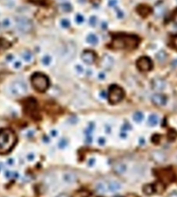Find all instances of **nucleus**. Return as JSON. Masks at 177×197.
<instances>
[{"mask_svg":"<svg viewBox=\"0 0 177 197\" xmlns=\"http://www.w3.org/2000/svg\"><path fill=\"white\" fill-rule=\"evenodd\" d=\"M139 38L134 35L120 34L113 38L111 46L115 49H134L139 45Z\"/></svg>","mask_w":177,"mask_h":197,"instance_id":"f257e3e1","label":"nucleus"},{"mask_svg":"<svg viewBox=\"0 0 177 197\" xmlns=\"http://www.w3.org/2000/svg\"><path fill=\"white\" fill-rule=\"evenodd\" d=\"M17 142L15 132L10 129H2L0 130V154L9 152L16 146Z\"/></svg>","mask_w":177,"mask_h":197,"instance_id":"f03ea898","label":"nucleus"},{"mask_svg":"<svg viewBox=\"0 0 177 197\" xmlns=\"http://www.w3.org/2000/svg\"><path fill=\"white\" fill-rule=\"evenodd\" d=\"M31 83L34 89L40 93L45 92L50 85L49 79L47 75L40 73H34L31 77Z\"/></svg>","mask_w":177,"mask_h":197,"instance_id":"7ed1b4c3","label":"nucleus"},{"mask_svg":"<svg viewBox=\"0 0 177 197\" xmlns=\"http://www.w3.org/2000/svg\"><path fill=\"white\" fill-rule=\"evenodd\" d=\"M124 97V91L117 85H112L109 87L107 93V99L110 104L115 105L123 100Z\"/></svg>","mask_w":177,"mask_h":197,"instance_id":"20e7f679","label":"nucleus"},{"mask_svg":"<svg viewBox=\"0 0 177 197\" xmlns=\"http://www.w3.org/2000/svg\"><path fill=\"white\" fill-rule=\"evenodd\" d=\"M9 91L14 96H23L28 93V86L22 80L14 81L10 85Z\"/></svg>","mask_w":177,"mask_h":197,"instance_id":"39448f33","label":"nucleus"},{"mask_svg":"<svg viewBox=\"0 0 177 197\" xmlns=\"http://www.w3.org/2000/svg\"><path fill=\"white\" fill-rule=\"evenodd\" d=\"M16 26L17 29L22 32H28L33 27L32 21L24 16H19L16 19Z\"/></svg>","mask_w":177,"mask_h":197,"instance_id":"423d86ee","label":"nucleus"},{"mask_svg":"<svg viewBox=\"0 0 177 197\" xmlns=\"http://www.w3.org/2000/svg\"><path fill=\"white\" fill-rule=\"evenodd\" d=\"M136 66L141 72H148L153 68L152 60L147 56H142L136 61Z\"/></svg>","mask_w":177,"mask_h":197,"instance_id":"0eeeda50","label":"nucleus"},{"mask_svg":"<svg viewBox=\"0 0 177 197\" xmlns=\"http://www.w3.org/2000/svg\"><path fill=\"white\" fill-rule=\"evenodd\" d=\"M158 177L161 179L162 183H171L174 180V174L171 170L165 169V170H160L157 173Z\"/></svg>","mask_w":177,"mask_h":197,"instance_id":"6e6552de","label":"nucleus"},{"mask_svg":"<svg viewBox=\"0 0 177 197\" xmlns=\"http://www.w3.org/2000/svg\"><path fill=\"white\" fill-rule=\"evenodd\" d=\"M152 103L157 106H164L167 103V97L161 93H155L151 96Z\"/></svg>","mask_w":177,"mask_h":197,"instance_id":"1a4fd4ad","label":"nucleus"},{"mask_svg":"<svg viewBox=\"0 0 177 197\" xmlns=\"http://www.w3.org/2000/svg\"><path fill=\"white\" fill-rule=\"evenodd\" d=\"M81 59L87 65H91L96 59V54L92 50H85L81 55Z\"/></svg>","mask_w":177,"mask_h":197,"instance_id":"9d476101","label":"nucleus"},{"mask_svg":"<svg viewBox=\"0 0 177 197\" xmlns=\"http://www.w3.org/2000/svg\"><path fill=\"white\" fill-rule=\"evenodd\" d=\"M151 87L152 89L155 91H163L166 87V83L164 79L161 78H155L151 81Z\"/></svg>","mask_w":177,"mask_h":197,"instance_id":"9b49d317","label":"nucleus"},{"mask_svg":"<svg viewBox=\"0 0 177 197\" xmlns=\"http://www.w3.org/2000/svg\"><path fill=\"white\" fill-rule=\"evenodd\" d=\"M151 156V159L154 160L155 162L158 164H161L165 162L166 159H167V156L162 151H159V150H155V151H153L150 154Z\"/></svg>","mask_w":177,"mask_h":197,"instance_id":"f8f14e48","label":"nucleus"},{"mask_svg":"<svg viewBox=\"0 0 177 197\" xmlns=\"http://www.w3.org/2000/svg\"><path fill=\"white\" fill-rule=\"evenodd\" d=\"M114 63V60L110 55H104L102 57L101 62H100V65L102 66L104 69H110L113 67Z\"/></svg>","mask_w":177,"mask_h":197,"instance_id":"ddd939ff","label":"nucleus"},{"mask_svg":"<svg viewBox=\"0 0 177 197\" xmlns=\"http://www.w3.org/2000/svg\"><path fill=\"white\" fill-rule=\"evenodd\" d=\"M62 179L65 183L73 184L77 181V176L75 173H73L71 172H66L62 175Z\"/></svg>","mask_w":177,"mask_h":197,"instance_id":"4468645a","label":"nucleus"},{"mask_svg":"<svg viewBox=\"0 0 177 197\" xmlns=\"http://www.w3.org/2000/svg\"><path fill=\"white\" fill-rule=\"evenodd\" d=\"M151 8L146 5H140L137 7V12L143 17H146L150 13H151Z\"/></svg>","mask_w":177,"mask_h":197,"instance_id":"2eb2a0df","label":"nucleus"},{"mask_svg":"<svg viewBox=\"0 0 177 197\" xmlns=\"http://www.w3.org/2000/svg\"><path fill=\"white\" fill-rule=\"evenodd\" d=\"M113 170L117 174L122 175L127 171V166L123 162H116L113 166Z\"/></svg>","mask_w":177,"mask_h":197,"instance_id":"dca6fc26","label":"nucleus"},{"mask_svg":"<svg viewBox=\"0 0 177 197\" xmlns=\"http://www.w3.org/2000/svg\"><path fill=\"white\" fill-rule=\"evenodd\" d=\"M120 189H121V185L117 181L110 182L107 184V190H109L110 192H112V193L117 192Z\"/></svg>","mask_w":177,"mask_h":197,"instance_id":"f3484780","label":"nucleus"},{"mask_svg":"<svg viewBox=\"0 0 177 197\" xmlns=\"http://www.w3.org/2000/svg\"><path fill=\"white\" fill-rule=\"evenodd\" d=\"M143 192L147 196L153 195V194L155 193L154 185L153 184H146V185H145L143 187Z\"/></svg>","mask_w":177,"mask_h":197,"instance_id":"a211bd4d","label":"nucleus"},{"mask_svg":"<svg viewBox=\"0 0 177 197\" xmlns=\"http://www.w3.org/2000/svg\"><path fill=\"white\" fill-rule=\"evenodd\" d=\"M158 122H159V117H158L157 115L152 114L149 116V119H148V123H149L150 126H155L158 124Z\"/></svg>","mask_w":177,"mask_h":197,"instance_id":"6ab92c4d","label":"nucleus"},{"mask_svg":"<svg viewBox=\"0 0 177 197\" xmlns=\"http://www.w3.org/2000/svg\"><path fill=\"white\" fill-rule=\"evenodd\" d=\"M156 58L157 59L159 63H164V62L166 60V58H167V54L166 53V52L163 50H161V51L158 52L157 54L156 55Z\"/></svg>","mask_w":177,"mask_h":197,"instance_id":"aec40b11","label":"nucleus"},{"mask_svg":"<svg viewBox=\"0 0 177 197\" xmlns=\"http://www.w3.org/2000/svg\"><path fill=\"white\" fill-rule=\"evenodd\" d=\"M96 190L99 193H105L107 191V185L104 183H99L96 185Z\"/></svg>","mask_w":177,"mask_h":197,"instance_id":"412c9836","label":"nucleus"},{"mask_svg":"<svg viewBox=\"0 0 177 197\" xmlns=\"http://www.w3.org/2000/svg\"><path fill=\"white\" fill-rule=\"evenodd\" d=\"M87 42L91 45H97L98 43V38L95 34H89L87 37Z\"/></svg>","mask_w":177,"mask_h":197,"instance_id":"4be33fe9","label":"nucleus"},{"mask_svg":"<svg viewBox=\"0 0 177 197\" xmlns=\"http://www.w3.org/2000/svg\"><path fill=\"white\" fill-rule=\"evenodd\" d=\"M154 189H155V193H162L165 190V185H164L163 183H162L161 181L157 182V183L154 184Z\"/></svg>","mask_w":177,"mask_h":197,"instance_id":"5701e85b","label":"nucleus"},{"mask_svg":"<svg viewBox=\"0 0 177 197\" xmlns=\"http://www.w3.org/2000/svg\"><path fill=\"white\" fill-rule=\"evenodd\" d=\"M134 120L136 122H141L142 121L144 120V115L143 112H136L134 114V116H133Z\"/></svg>","mask_w":177,"mask_h":197,"instance_id":"b1692460","label":"nucleus"},{"mask_svg":"<svg viewBox=\"0 0 177 197\" xmlns=\"http://www.w3.org/2000/svg\"><path fill=\"white\" fill-rule=\"evenodd\" d=\"M22 59L27 63H30L32 60V54L28 51L24 52L22 53Z\"/></svg>","mask_w":177,"mask_h":197,"instance_id":"393cba45","label":"nucleus"},{"mask_svg":"<svg viewBox=\"0 0 177 197\" xmlns=\"http://www.w3.org/2000/svg\"><path fill=\"white\" fill-rule=\"evenodd\" d=\"M51 60H52V59H51V57L49 55H44L42 59H41V63H42L44 65L47 66V65H49L51 64Z\"/></svg>","mask_w":177,"mask_h":197,"instance_id":"a878e982","label":"nucleus"},{"mask_svg":"<svg viewBox=\"0 0 177 197\" xmlns=\"http://www.w3.org/2000/svg\"><path fill=\"white\" fill-rule=\"evenodd\" d=\"M61 9L64 12H68L71 11L72 6H71V5L70 4V3H68V2H65V3H62V4L61 5Z\"/></svg>","mask_w":177,"mask_h":197,"instance_id":"bb28decb","label":"nucleus"},{"mask_svg":"<svg viewBox=\"0 0 177 197\" xmlns=\"http://www.w3.org/2000/svg\"><path fill=\"white\" fill-rule=\"evenodd\" d=\"M68 140L66 139L63 138L60 139V141L58 142L59 149H61V150L65 149V148L68 146Z\"/></svg>","mask_w":177,"mask_h":197,"instance_id":"cd10ccee","label":"nucleus"},{"mask_svg":"<svg viewBox=\"0 0 177 197\" xmlns=\"http://www.w3.org/2000/svg\"><path fill=\"white\" fill-rule=\"evenodd\" d=\"M10 46L9 42L4 40H0V49H6Z\"/></svg>","mask_w":177,"mask_h":197,"instance_id":"c85d7f7f","label":"nucleus"},{"mask_svg":"<svg viewBox=\"0 0 177 197\" xmlns=\"http://www.w3.org/2000/svg\"><path fill=\"white\" fill-rule=\"evenodd\" d=\"M2 25L3 27L7 29V28H9L10 26H11V25H12V22H11V20H10L9 19L6 18L5 19H3V21H2Z\"/></svg>","mask_w":177,"mask_h":197,"instance_id":"c756f323","label":"nucleus"},{"mask_svg":"<svg viewBox=\"0 0 177 197\" xmlns=\"http://www.w3.org/2000/svg\"><path fill=\"white\" fill-rule=\"evenodd\" d=\"M61 25L62 27L66 29V28H68L69 26H70L71 23H70V21H69L68 19H63L61 20Z\"/></svg>","mask_w":177,"mask_h":197,"instance_id":"7c9ffc66","label":"nucleus"},{"mask_svg":"<svg viewBox=\"0 0 177 197\" xmlns=\"http://www.w3.org/2000/svg\"><path fill=\"white\" fill-rule=\"evenodd\" d=\"M75 20H76V22H77V24H81L85 21V18H84V16H83L82 15H81V14H77V16H76Z\"/></svg>","mask_w":177,"mask_h":197,"instance_id":"2f4dec72","label":"nucleus"},{"mask_svg":"<svg viewBox=\"0 0 177 197\" xmlns=\"http://www.w3.org/2000/svg\"><path fill=\"white\" fill-rule=\"evenodd\" d=\"M97 22V19L96 16H91L90 19H89V23L93 27L96 26Z\"/></svg>","mask_w":177,"mask_h":197,"instance_id":"473e14b6","label":"nucleus"},{"mask_svg":"<svg viewBox=\"0 0 177 197\" xmlns=\"http://www.w3.org/2000/svg\"><path fill=\"white\" fill-rule=\"evenodd\" d=\"M75 70H76L77 73H79V74H81V73H84V68H83L81 65H75Z\"/></svg>","mask_w":177,"mask_h":197,"instance_id":"72a5a7b5","label":"nucleus"},{"mask_svg":"<svg viewBox=\"0 0 177 197\" xmlns=\"http://www.w3.org/2000/svg\"><path fill=\"white\" fill-rule=\"evenodd\" d=\"M22 62H21V61H16L15 63H13L14 68H15V69H20V68L22 67Z\"/></svg>","mask_w":177,"mask_h":197,"instance_id":"f704fd0d","label":"nucleus"},{"mask_svg":"<svg viewBox=\"0 0 177 197\" xmlns=\"http://www.w3.org/2000/svg\"><path fill=\"white\" fill-rule=\"evenodd\" d=\"M32 2L38 5H44L45 4L46 0H31Z\"/></svg>","mask_w":177,"mask_h":197,"instance_id":"c9c22d12","label":"nucleus"},{"mask_svg":"<svg viewBox=\"0 0 177 197\" xmlns=\"http://www.w3.org/2000/svg\"><path fill=\"white\" fill-rule=\"evenodd\" d=\"M98 144L100 145V146H104L105 144V142H106V140H105V139L104 138V137H100V138L98 139Z\"/></svg>","mask_w":177,"mask_h":197,"instance_id":"e433bc0d","label":"nucleus"},{"mask_svg":"<svg viewBox=\"0 0 177 197\" xmlns=\"http://www.w3.org/2000/svg\"><path fill=\"white\" fill-rule=\"evenodd\" d=\"M27 160L30 162L33 161V160H35V155H34V153L31 152V153L28 154L27 156Z\"/></svg>","mask_w":177,"mask_h":197,"instance_id":"4c0bfd02","label":"nucleus"},{"mask_svg":"<svg viewBox=\"0 0 177 197\" xmlns=\"http://www.w3.org/2000/svg\"><path fill=\"white\" fill-rule=\"evenodd\" d=\"M117 3V0H110V1H109V6H111V7L116 6Z\"/></svg>","mask_w":177,"mask_h":197,"instance_id":"58836bf2","label":"nucleus"},{"mask_svg":"<svg viewBox=\"0 0 177 197\" xmlns=\"http://www.w3.org/2000/svg\"><path fill=\"white\" fill-rule=\"evenodd\" d=\"M50 134L52 137H56L58 136V131L56 129H52L50 132Z\"/></svg>","mask_w":177,"mask_h":197,"instance_id":"ea45409f","label":"nucleus"},{"mask_svg":"<svg viewBox=\"0 0 177 197\" xmlns=\"http://www.w3.org/2000/svg\"><path fill=\"white\" fill-rule=\"evenodd\" d=\"M105 132H106V133L110 134V132H111V127H110V126H108V125H106V126H105Z\"/></svg>","mask_w":177,"mask_h":197,"instance_id":"a19ab883","label":"nucleus"},{"mask_svg":"<svg viewBox=\"0 0 177 197\" xmlns=\"http://www.w3.org/2000/svg\"><path fill=\"white\" fill-rule=\"evenodd\" d=\"M130 125H124V126H123L122 127V130L123 131H124V132H127V130H129V129H130Z\"/></svg>","mask_w":177,"mask_h":197,"instance_id":"79ce46f5","label":"nucleus"},{"mask_svg":"<svg viewBox=\"0 0 177 197\" xmlns=\"http://www.w3.org/2000/svg\"><path fill=\"white\" fill-rule=\"evenodd\" d=\"M167 197H177V191H173L169 193Z\"/></svg>","mask_w":177,"mask_h":197,"instance_id":"37998d69","label":"nucleus"},{"mask_svg":"<svg viewBox=\"0 0 177 197\" xmlns=\"http://www.w3.org/2000/svg\"><path fill=\"white\" fill-rule=\"evenodd\" d=\"M98 78L100 80H104L105 79V74L104 73H100L98 75Z\"/></svg>","mask_w":177,"mask_h":197,"instance_id":"c03bdc74","label":"nucleus"},{"mask_svg":"<svg viewBox=\"0 0 177 197\" xmlns=\"http://www.w3.org/2000/svg\"><path fill=\"white\" fill-rule=\"evenodd\" d=\"M86 142H87V143L91 144V142H92V137H91V136H87Z\"/></svg>","mask_w":177,"mask_h":197,"instance_id":"a18cd8bd","label":"nucleus"},{"mask_svg":"<svg viewBox=\"0 0 177 197\" xmlns=\"http://www.w3.org/2000/svg\"><path fill=\"white\" fill-rule=\"evenodd\" d=\"M95 163V159H91V160H89L88 161V166H94V164Z\"/></svg>","mask_w":177,"mask_h":197,"instance_id":"49530a36","label":"nucleus"},{"mask_svg":"<svg viewBox=\"0 0 177 197\" xmlns=\"http://www.w3.org/2000/svg\"><path fill=\"white\" fill-rule=\"evenodd\" d=\"M13 59H14L13 55H8V56L6 57V59H7L9 62L12 61V60H13Z\"/></svg>","mask_w":177,"mask_h":197,"instance_id":"de8ad7c7","label":"nucleus"},{"mask_svg":"<svg viewBox=\"0 0 177 197\" xmlns=\"http://www.w3.org/2000/svg\"><path fill=\"white\" fill-rule=\"evenodd\" d=\"M100 97H101V98H105L107 97V93H106V92H104V91H102V92H101V93H100Z\"/></svg>","mask_w":177,"mask_h":197,"instance_id":"09e8293b","label":"nucleus"},{"mask_svg":"<svg viewBox=\"0 0 177 197\" xmlns=\"http://www.w3.org/2000/svg\"><path fill=\"white\" fill-rule=\"evenodd\" d=\"M123 16H124V14H123V12H121V11H120V10H118V11H117V16H118V18H122Z\"/></svg>","mask_w":177,"mask_h":197,"instance_id":"8fccbe9b","label":"nucleus"},{"mask_svg":"<svg viewBox=\"0 0 177 197\" xmlns=\"http://www.w3.org/2000/svg\"><path fill=\"white\" fill-rule=\"evenodd\" d=\"M173 45H174V47L177 49V37L173 39Z\"/></svg>","mask_w":177,"mask_h":197,"instance_id":"3c124183","label":"nucleus"},{"mask_svg":"<svg viewBox=\"0 0 177 197\" xmlns=\"http://www.w3.org/2000/svg\"><path fill=\"white\" fill-rule=\"evenodd\" d=\"M56 197H70V196H69L68 194H66V193H61V194L58 195Z\"/></svg>","mask_w":177,"mask_h":197,"instance_id":"603ef678","label":"nucleus"},{"mask_svg":"<svg viewBox=\"0 0 177 197\" xmlns=\"http://www.w3.org/2000/svg\"><path fill=\"white\" fill-rule=\"evenodd\" d=\"M120 136L121 137V138L123 139H125L127 137V133L126 132H122L120 134Z\"/></svg>","mask_w":177,"mask_h":197,"instance_id":"864d4df0","label":"nucleus"},{"mask_svg":"<svg viewBox=\"0 0 177 197\" xmlns=\"http://www.w3.org/2000/svg\"><path fill=\"white\" fill-rule=\"evenodd\" d=\"M13 162H14V160H12V159H10V160H8L9 165H13Z\"/></svg>","mask_w":177,"mask_h":197,"instance_id":"5fc2aeb1","label":"nucleus"},{"mask_svg":"<svg viewBox=\"0 0 177 197\" xmlns=\"http://www.w3.org/2000/svg\"><path fill=\"white\" fill-rule=\"evenodd\" d=\"M140 143L141 144V145H144V144H145V140H144L143 138H141L140 140Z\"/></svg>","mask_w":177,"mask_h":197,"instance_id":"6e6d98bb","label":"nucleus"},{"mask_svg":"<svg viewBox=\"0 0 177 197\" xmlns=\"http://www.w3.org/2000/svg\"><path fill=\"white\" fill-rule=\"evenodd\" d=\"M174 21L177 23V12L175 13V16H174Z\"/></svg>","mask_w":177,"mask_h":197,"instance_id":"4d7b16f0","label":"nucleus"},{"mask_svg":"<svg viewBox=\"0 0 177 197\" xmlns=\"http://www.w3.org/2000/svg\"><path fill=\"white\" fill-rule=\"evenodd\" d=\"M173 65H174V66H177V59L176 60H175V61H173Z\"/></svg>","mask_w":177,"mask_h":197,"instance_id":"13d9d810","label":"nucleus"},{"mask_svg":"<svg viewBox=\"0 0 177 197\" xmlns=\"http://www.w3.org/2000/svg\"><path fill=\"white\" fill-rule=\"evenodd\" d=\"M115 197H121V196H115Z\"/></svg>","mask_w":177,"mask_h":197,"instance_id":"bf43d9fd","label":"nucleus"}]
</instances>
